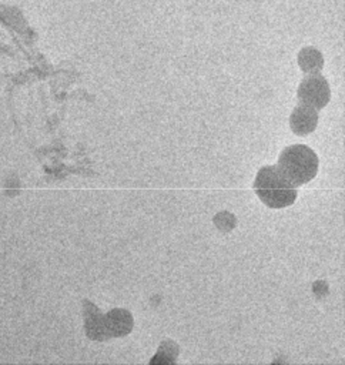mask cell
Segmentation results:
<instances>
[{
  "label": "cell",
  "instance_id": "6da1fadb",
  "mask_svg": "<svg viewBox=\"0 0 345 365\" xmlns=\"http://www.w3.org/2000/svg\"><path fill=\"white\" fill-rule=\"evenodd\" d=\"M254 187L261 201L271 208L288 207L297 198L295 187L277 165L262 167L257 174Z\"/></svg>",
  "mask_w": 345,
  "mask_h": 365
},
{
  "label": "cell",
  "instance_id": "7a4b0ae2",
  "mask_svg": "<svg viewBox=\"0 0 345 365\" xmlns=\"http://www.w3.org/2000/svg\"><path fill=\"white\" fill-rule=\"evenodd\" d=\"M277 167L294 187H298L315 177L318 171V157L309 147L295 144L284 148Z\"/></svg>",
  "mask_w": 345,
  "mask_h": 365
},
{
  "label": "cell",
  "instance_id": "3957f363",
  "mask_svg": "<svg viewBox=\"0 0 345 365\" xmlns=\"http://www.w3.org/2000/svg\"><path fill=\"white\" fill-rule=\"evenodd\" d=\"M298 100L301 104L319 110L329 101V86L319 74L307 77L298 88Z\"/></svg>",
  "mask_w": 345,
  "mask_h": 365
},
{
  "label": "cell",
  "instance_id": "277c9868",
  "mask_svg": "<svg viewBox=\"0 0 345 365\" xmlns=\"http://www.w3.org/2000/svg\"><path fill=\"white\" fill-rule=\"evenodd\" d=\"M289 123H291V130L295 134H308L315 128L318 123V114L315 108L305 104H299L292 111Z\"/></svg>",
  "mask_w": 345,
  "mask_h": 365
}]
</instances>
